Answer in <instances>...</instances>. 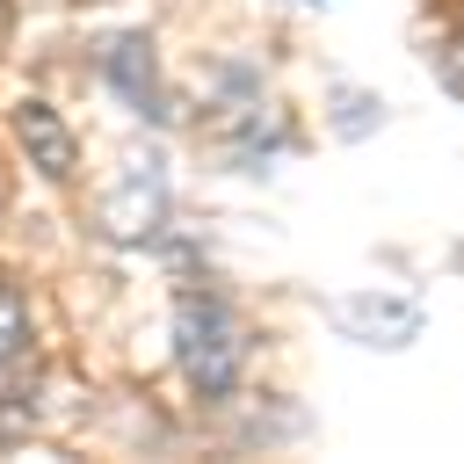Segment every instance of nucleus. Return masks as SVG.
Here are the masks:
<instances>
[{"instance_id":"2","label":"nucleus","mask_w":464,"mask_h":464,"mask_svg":"<svg viewBox=\"0 0 464 464\" xmlns=\"http://www.w3.org/2000/svg\"><path fill=\"white\" fill-rule=\"evenodd\" d=\"M14 138H22V152H29V167H44L51 181H65L72 174V160H80V145H72V130L44 109V102H22L14 109Z\"/></svg>"},{"instance_id":"1","label":"nucleus","mask_w":464,"mask_h":464,"mask_svg":"<svg viewBox=\"0 0 464 464\" xmlns=\"http://www.w3.org/2000/svg\"><path fill=\"white\" fill-rule=\"evenodd\" d=\"M174 362L181 377L203 392V399H225L246 370V334H239V312L225 297H181L174 304Z\"/></svg>"},{"instance_id":"6","label":"nucleus","mask_w":464,"mask_h":464,"mask_svg":"<svg viewBox=\"0 0 464 464\" xmlns=\"http://www.w3.org/2000/svg\"><path fill=\"white\" fill-rule=\"evenodd\" d=\"M0 203H7V196H0Z\"/></svg>"},{"instance_id":"3","label":"nucleus","mask_w":464,"mask_h":464,"mask_svg":"<svg viewBox=\"0 0 464 464\" xmlns=\"http://www.w3.org/2000/svg\"><path fill=\"white\" fill-rule=\"evenodd\" d=\"M29 348V304H22V290L0 276V362H14Z\"/></svg>"},{"instance_id":"5","label":"nucleus","mask_w":464,"mask_h":464,"mask_svg":"<svg viewBox=\"0 0 464 464\" xmlns=\"http://www.w3.org/2000/svg\"><path fill=\"white\" fill-rule=\"evenodd\" d=\"M0 29H7V0H0Z\"/></svg>"},{"instance_id":"4","label":"nucleus","mask_w":464,"mask_h":464,"mask_svg":"<svg viewBox=\"0 0 464 464\" xmlns=\"http://www.w3.org/2000/svg\"><path fill=\"white\" fill-rule=\"evenodd\" d=\"M450 80H457V94H464V36H457V58H450Z\"/></svg>"}]
</instances>
